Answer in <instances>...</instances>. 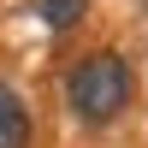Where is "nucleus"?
<instances>
[{"label":"nucleus","instance_id":"obj_2","mask_svg":"<svg viewBox=\"0 0 148 148\" xmlns=\"http://www.w3.org/2000/svg\"><path fill=\"white\" fill-rule=\"evenodd\" d=\"M0 148H30V107L0 89Z\"/></svg>","mask_w":148,"mask_h":148},{"label":"nucleus","instance_id":"obj_3","mask_svg":"<svg viewBox=\"0 0 148 148\" xmlns=\"http://www.w3.org/2000/svg\"><path fill=\"white\" fill-rule=\"evenodd\" d=\"M36 12H42V24H47V30H71V24L89 12V0H42Z\"/></svg>","mask_w":148,"mask_h":148},{"label":"nucleus","instance_id":"obj_1","mask_svg":"<svg viewBox=\"0 0 148 148\" xmlns=\"http://www.w3.org/2000/svg\"><path fill=\"white\" fill-rule=\"evenodd\" d=\"M130 95H136V77H130L125 53H113V47L83 53L71 65V77H65V101H71V113L83 125H113L130 107Z\"/></svg>","mask_w":148,"mask_h":148}]
</instances>
